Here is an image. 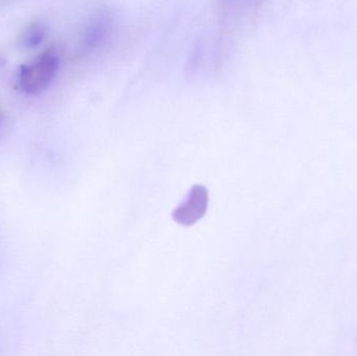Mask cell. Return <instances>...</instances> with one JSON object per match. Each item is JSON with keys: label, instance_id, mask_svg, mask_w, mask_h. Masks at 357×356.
I'll return each instance as SVG.
<instances>
[{"label": "cell", "instance_id": "2", "mask_svg": "<svg viewBox=\"0 0 357 356\" xmlns=\"http://www.w3.org/2000/svg\"><path fill=\"white\" fill-rule=\"evenodd\" d=\"M208 207V192L205 186L191 188L186 200L173 212V219L183 226H191L205 215Z\"/></svg>", "mask_w": 357, "mask_h": 356}, {"label": "cell", "instance_id": "3", "mask_svg": "<svg viewBox=\"0 0 357 356\" xmlns=\"http://www.w3.org/2000/svg\"><path fill=\"white\" fill-rule=\"evenodd\" d=\"M45 29L39 23H33L31 26L27 27L22 35L21 43L24 47L31 48L39 45L44 38H45Z\"/></svg>", "mask_w": 357, "mask_h": 356}, {"label": "cell", "instance_id": "1", "mask_svg": "<svg viewBox=\"0 0 357 356\" xmlns=\"http://www.w3.org/2000/svg\"><path fill=\"white\" fill-rule=\"evenodd\" d=\"M60 68V58L54 50L47 49L31 64L20 69L19 83L23 91L37 94L44 91L54 81Z\"/></svg>", "mask_w": 357, "mask_h": 356}]
</instances>
